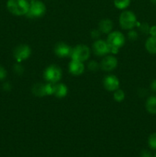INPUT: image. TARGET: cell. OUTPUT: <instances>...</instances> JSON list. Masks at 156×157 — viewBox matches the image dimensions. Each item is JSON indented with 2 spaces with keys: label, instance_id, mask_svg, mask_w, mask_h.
I'll use <instances>...</instances> for the list:
<instances>
[{
  "label": "cell",
  "instance_id": "9",
  "mask_svg": "<svg viewBox=\"0 0 156 157\" xmlns=\"http://www.w3.org/2000/svg\"><path fill=\"white\" fill-rule=\"evenodd\" d=\"M103 84L105 88L110 91H115L119 87V81L118 78L114 75H109L106 77L103 81Z\"/></svg>",
  "mask_w": 156,
  "mask_h": 157
},
{
  "label": "cell",
  "instance_id": "6",
  "mask_svg": "<svg viewBox=\"0 0 156 157\" xmlns=\"http://www.w3.org/2000/svg\"><path fill=\"white\" fill-rule=\"evenodd\" d=\"M62 72L60 67L56 65H50L45 70L44 78L50 83H56L61 78Z\"/></svg>",
  "mask_w": 156,
  "mask_h": 157
},
{
  "label": "cell",
  "instance_id": "25",
  "mask_svg": "<svg viewBox=\"0 0 156 157\" xmlns=\"http://www.w3.org/2000/svg\"><path fill=\"white\" fill-rule=\"evenodd\" d=\"M141 157H152L150 152L147 151V150H143L141 153Z\"/></svg>",
  "mask_w": 156,
  "mask_h": 157
},
{
  "label": "cell",
  "instance_id": "15",
  "mask_svg": "<svg viewBox=\"0 0 156 157\" xmlns=\"http://www.w3.org/2000/svg\"><path fill=\"white\" fill-rule=\"evenodd\" d=\"M145 48L152 55H156V36H151L145 42Z\"/></svg>",
  "mask_w": 156,
  "mask_h": 157
},
{
  "label": "cell",
  "instance_id": "24",
  "mask_svg": "<svg viewBox=\"0 0 156 157\" xmlns=\"http://www.w3.org/2000/svg\"><path fill=\"white\" fill-rule=\"evenodd\" d=\"M149 34L151 36H156V26H151L149 29Z\"/></svg>",
  "mask_w": 156,
  "mask_h": 157
},
{
  "label": "cell",
  "instance_id": "18",
  "mask_svg": "<svg viewBox=\"0 0 156 157\" xmlns=\"http://www.w3.org/2000/svg\"><path fill=\"white\" fill-rule=\"evenodd\" d=\"M130 4V0H114V5L117 9H124Z\"/></svg>",
  "mask_w": 156,
  "mask_h": 157
},
{
  "label": "cell",
  "instance_id": "23",
  "mask_svg": "<svg viewBox=\"0 0 156 157\" xmlns=\"http://www.w3.org/2000/svg\"><path fill=\"white\" fill-rule=\"evenodd\" d=\"M138 37V34L136 33V32H135V31H130L129 33H128V38H130L131 40H135Z\"/></svg>",
  "mask_w": 156,
  "mask_h": 157
},
{
  "label": "cell",
  "instance_id": "5",
  "mask_svg": "<svg viewBox=\"0 0 156 157\" xmlns=\"http://www.w3.org/2000/svg\"><path fill=\"white\" fill-rule=\"evenodd\" d=\"M46 11V7L42 2L33 1L29 6V10L26 14L30 18H38L42 16Z\"/></svg>",
  "mask_w": 156,
  "mask_h": 157
},
{
  "label": "cell",
  "instance_id": "30",
  "mask_svg": "<svg viewBox=\"0 0 156 157\" xmlns=\"http://www.w3.org/2000/svg\"><path fill=\"white\" fill-rule=\"evenodd\" d=\"M154 157H156V154H155V156H154Z\"/></svg>",
  "mask_w": 156,
  "mask_h": 157
},
{
  "label": "cell",
  "instance_id": "10",
  "mask_svg": "<svg viewBox=\"0 0 156 157\" xmlns=\"http://www.w3.org/2000/svg\"><path fill=\"white\" fill-rule=\"evenodd\" d=\"M117 66V59L113 56H106L102 59L100 67L102 70L110 71L115 69Z\"/></svg>",
  "mask_w": 156,
  "mask_h": 157
},
{
  "label": "cell",
  "instance_id": "13",
  "mask_svg": "<svg viewBox=\"0 0 156 157\" xmlns=\"http://www.w3.org/2000/svg\"><path fill=\"white\" fill-rule=\"evenodd\" d=\"M67 88L64 84H53L52 94L57 98H64L67 95Z\"/></svg>",
  "mask_w": 156,
  "mask_h": 157
},
{
  "label": "cell",
  "instance_id": "22",
  "mask_svg": "<svg viewBox=\"0 0 156 157\" xmlns=\"http://www.w3.org/2000/svg\"><path fill=\"white\" fill-rule=\"evenodd\" d=\"M7 73H6V71L5 70V68L2 66H0V81L3 80L6 78Z\"/></svg>",
  "mask_w": 156,
  "mask_h": 157
},
{
  "label": "cell",
  "instance_id": "3",
  "mask_svg": "<svg viewBox=\"0 0 156 157\" xmlns=\"http://www.w3.org/2000/svg\"><path fill=\"white\" fill-rule=\"evenodd\" d=\"M137 23L136 16L131 11H125L119 16V25L123 29H132Z\"/></svg>",
  "mask_w": 156,
  "mask_h": 157
},
{
  "label": "cell",
  "instance_id": "26",
  "mask_svg": "<svg viewBox=\"0 0 156 157\" xmlns=\"http://www.w3.org/2000/svg\"><path fill=\"white\" fill-rule=\"evenodd\" d=\"M151 88L153 91L156 92V79L154 80V81L151 82Z\"/></svg>",
  "mask_w": 156,
  "mask_h": 157
},
{
  "label": "cell",
  "instance_id": "21",
  "mask_svg": "<svg viewBox=\"0 0 156 157\" xmlns=\"http://www.w3.org/2000/svg\"><path fill=\"white\" fill-rule=\"evenodd\" d=\"M88 67L90 70L91 71H96L98 69V67H99V64H98L97 62H96L95 61H91L90 63H89L88 64Z\"/></svg>",
  "mask_w": 156,
  "mask_h": 157
},
{
  "label": "cell",
  "instance_id": "20",
  "mask_svg": "<svg viewBox=\"0 0 156 157\" xmlns=\"http://www.w3.org/2000/svg\"><path fill=\"white\" fill-rule=\"evenodd\" d=\"M125 98V94L122 91V90H119V89H117L116 90H115L114 93V99L116 100L118 102H121Z\"/></svg>",
  "mask_w": 156,
  "mask_h": 157
},
{
  "label": "cell",
  "instance_id": "7",
  "mask_svg": "<svg viewBox=\"0 0 156 157\" xmlns=\"http://www.w3.org/2000/svg\"><path fill=\"white\" fill-rule=\"evenodd\" d=\"M30 55L31 48L29 46L25 45V44H21L18 46L14 51V56L18 62L27 59L30 56Z\"/></svg>",
  "mask_w": 156,
  "mask_h": 157
},
{
  "label": "cell",
  "instance_id": "17",
  "mask_svg": "<svg viewBox=\"0 0 156 157\" xmlns=\"http://www.w3.org/2000/svg\"><path fill=\"white\" fill-rule=\"evenodd\" d=\"M32 91L35 95L38 97H44L47 95V88H46V84H37L34 86Z\"/></svg>",
  "mask_w": 156,
  "mask_h": 157
},
{
  "label": "cell",
  "instance_id": "29",
  "mask_svg": "<svg viewBox=\"0 0 156 157\" xmlns=\"http://www.w3.org/2000/svg\"><path fill=\"white\" fill-rule=\"evenodd\" d=\"M151 2L152 4H154V6H156V0H151Z\"/></svg>",
  "mask_w": 156,
  "mask_h": 157
},
{
  "label": "cell",
  "instance_id": "11",
  "mask_svg": "<svg viewBox=\"0 0 156 157\" xmlns=\"http://www.w3.org/2000/svg\"><path fill=\"white\" fill-rule=\"evenodd\" d=\"M73 49L67 44L64 43H58L54 48V52L58 56L64 58V57L70 56Z\"/></svg>",
  "mask_w": 156,
  "mask_h": 157
},
{
  "label": "cell",
  "instance_id": "19",
  "mask_svg": "<svg viewBox=\"0 0 156 157\" xmlns=\"http://www.w3.org/2000/svg\"><path fill=\"white\" fill-rule=\"evenodd\" d=\"M148 146L152 150H156V133H152L148 137Z\"/></svg>",
  "mask_w": 156,
  "mask_h": 157
},
{
  "label": "cell",
  "instance_id": "2",
  "mask_svg": "<svg viewBox=\"0 0 156 157\" xmlns=\"http://www.w3.org/2000/svg\"><path fill=\"white\" fill-rule=\"evenodd\" d=\"M106 42L110 47V52L116 54L125 43V37L121 32H113L108 35Z\"/></svg>",
  "mask_w": 156,
  "mask_h": 157
},
{
  "label": "cell",
  "instance_id": "14",
  "mask_svg": "<svg viewBox=\"0 0 156 157\" xmlns=\"http://www.w3.org/2000/svg\"><path fill=\"white\" fill-rule=\"evenodd\" d=\"M113 27V22L110 19H103L99 22V29L101 32L105 34L110 33Z\"/></svg>",
  "mask_w": 156,
  "mask_h": 157
},
{
  "label": "cell",
  "instance_id": "8",
  "mask_svg": "<svg viewBox=\"0 0 156 157\" xmlns=\"http://www.w3.org/2000/svg\"><path fill=\"white\" fill-rule=\"evenodd\" d=\"M93 49L95 55L98 56H103L110 52V47L107 42L102 40H98L95 41L93 45Z\"/></svg>",
  "mask_w": 156,
  "mask_h": 157
},
{
  "label": "cell",
  "instance_id": "16",
  "mask_svg": "<svg viewBox=\"0 0 156 157\" xmlns=\"http://www.w3.org/2000/svg\"><path fill=\"white\" fill-rule=\"evenodd\" d=\"M145 107L148 113L156 114V96L149 97L146 101Z\"/></svg>",
  "mask_w": 156,
  "mask_h": 157
},
{
  "label": "cell",
  "instance_id": "4",
  "mask_svg": "<svg viewBox=\"0 0 156 157\" xmlns=\"http://www.w3.org/2000/svg\"><path fill=\"white\" fill-rule=\"evenodd\" d=\"M90 55V51L88 46L84 45V44H80L73 48L70 56H71L72 60L84 62L88 59Z\"/></svg>",
  "mask_w": 156,
  "mask_h": 157
},
{
  "label": "cell",
  "instance_id": "28",
  "mask_svg": "<svg viewBox=\"0 0 156 157\" xmlns=\"http://www.w3.org/2000/svg\"><path fill=\"white\" fill-rule=\"evenodd\" d=\"M92 35H93V38H96V37H99V32H98V31L94 30L93 32H92Z\"/></svg>",
  "mask_w": 156,
  "mask_h": 157
},
{
  "label": "cell",
  "instance_id": "27",
  "mask_svg": "<svg viewBox=\"0 0 156 157\" xmlns=\"http://www.w3.org/2000/svg\"><path fill=\"white\" fill-rule=\"evenodd\" d=\"M15 70L16 72H22L23 71V69L21 68V67L20 65H15Z\"/></svg>",
  "mask_w": 156,
  "mask_h": 157
},
{
  "label": "cell",
  "instance_id": "1",
  "mask_svg": "<svg viewBox=\"0 0 156 157\" xmlns=\"http://www.w3.org/2000/svg\"><path fill=\"white\" fill-rule=\"evenodd\" d=\"M29 6L26 0H9L7 2L9 11L15 15H26L29 10Z\"/></svg>",
  "mask_w": 156,
  "mask_h": 157
},
{
  "label": "cell",
  "instance_id": "12",
  "mask_svg": "<svg viewBox=\"0 0 156 157\" xmlns=\"http://www.w3.org/2000/svg\"><path fill=\"white\" fill-rule=\"evenodd\" d=\"M69 71L73 75H80L84 72V65L83 62L72 60L69 64Z\"/></svg>",
  "mask_w": 156,
  "mask_h": 157
}]
</instances>
